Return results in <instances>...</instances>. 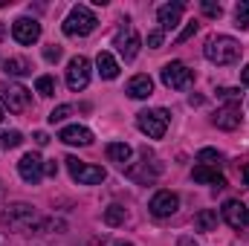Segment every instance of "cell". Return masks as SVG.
Instances as JSON below:
<instances>
[{
    "mask_svg": "<svg viewBox=\"0 0 249 246\" xmlns=\"http://www.w3.org/2000/svg\"><path fill=\"white\" fill-rule=\"evenodd\" d=\"M35 142H38V145H41V148H44V145H47V142H50V136H47V133H44V130H38V133H35Z\"/></svg>",
    "mask_w": 249,
    "mask_h": 246,
    "instance_id": "obj_35",
    "label": "cell"
},
{
    "mask_svg": "<svg viewBox=\"0 0 249 246\" xmlns=\"http://www.w3.org/2000/svg\"><path fill=\"white\" fill-rule=\"evenodd\" d=\"M44 58H47L50 64L58 61V58H61V47H55V44H53V47H47V50H44Z\"/></svg>",
    "mask_w": 249,
    "mask_h": 246,
    "instance_id": "obj_33",
    "label": "cell"
},
{
    "mask_svg": "<svg viewBox=\"0 0 249 246\" xmlns=\"http://www.w3.org/2000/svg\"><path fill=\"white\" fill-rule=\"evenodd\" d=\"M64 162H67L70 177H72L75 183H81V185H99V183H105V177H107V171H105V168L90 165V162H81L78 157H67Z\"/></svg>",
    "mask_w": 249,
    "mask_h": 246,
    "instance_id": "obj_4",
    "label": "cell"
},
{
    "mask_svg": "<svg viewBox=\"0 0 249 246\" xmlns=\"http://www.w3.org/2000/svg\"><path fill=\"white\" fill-rule=\"evenodd\" d=\"M214 124L220 130H235L241 124V105H226L214 113Z\"/></svg>",
    "mask_w": 249,
    "mask_h": 246,
    "instance_id": "obj_16",
    "label": "cell"
},
{
    "mask_svg": "<svg viewBox=\"0 0 249 246\" xmlns=\"http://www.w3.org/2000/svg\"><path fill=\"white\" fill-rule=\"evenodd\" d=\"M0 96H3V105L12 110V113H23L29 107V90L20 87V84H6L0 87Z\"/></svg>",
    "mask_w": 249,
    "mask_h": 246,
    "instance_id": "obj_10",
    "label": "cell"
},
{
    "mask_svg": "<svg viewBox=\"0 0 249 246\" xmlns=\"http://www.w3.org/2000/svg\"><path fill=\"white\" fill-rule=\"evenodd\" d=\"M235 20H238L235 26H241V29H247L249 26V3L247 0H241V3L235 6Z\"/></svg>",
    "mask_w": 249,
    "mask_h": 246,
    "instance_id": "obj_26",
    "label": "cell"
},
{
    "mask_svg": "<svg viewBox=\"0 0 249 246\" xmlns=\"http://www.w3.org/2000/svg\"><path fill=\"white\" fill-rule=\"evenodd\" d=\"M220 214H223V220L232 226V229H238V232H244L249 223V209L241 203V200H226L223 203V209H220Z\"/></svg>",
    "mask_w": 249,
    "mask_h": 246,
    "instance_id": "obj_11",
    "label": "cell"
},
{
    "mask_svg": "<svg viewBox=\"0 0 249 246\" xmlns=\"http://www.w3.org/2000/svg\"><path fill=\"white\" fill-rule=\"evenodd\" d=\"M3 70H6V75H26V72H32V67H29L26 58H6Z\"/></svg>",
    "mask_w": 249,
    "mask_h": 246,
    "instance_id": "obj_22",
    "label": "cell"
},
{
    "mask_svg": "<svg viewBox=\"0 0 249 246\" xmlns=\"http://www.w3.org/2000/svg\"><path fill=\"white\" fill-rule=\"evenodd\" d=\"M241 81H244V84L249 87V64L244 67V70H241Z\"/></svg>",
    "mask_w": 249,
    "mask_h": 246,
    "instance_id": "obj_37",
    "label": "cell"
},
{
    "mask_svg": "<svg viewBox=\"0 0 249 246\" xmlns=\"http://www.w3.org/2000/svg\"><path fill=\"white\" fill-rule=\"evenodd\" d=\"M162 41H165V32H162V29H157V32H151V35H148V47H151V50H160V47H162Z\"/></svg>",
    "mask_w": 249,
    "mask_h": 246,
    "instance_id": "obj_31",
    "label": "cell"
},
{
    "mask_svg": "<svg viewBox=\"0 0 249 246\" xmlns=\"http://www.w3.org/2000/svg\"><path fill=\"white\" fill-rule=\"evenodd\" d=\"M151 214L154 217H171L177 209H180V197L174 194V191H157L154 197H151Z\"/></svg>",
    "mask_w": 249,
    "mask_h": 246,
    "instance_id": "obj_12",
    "label": "cell"
},
{
    "mask_svg": "<svg viewBox=\"0 0 249 246\" xmlns=\"http://www.w3.org/2000/svg\"><path fill=\"white\" fill-rule=\"evenodd\" d=\"M194 81V72L188 70L183 61H171L162 67V84L171 90H186L188 84Z\"/></svg>",
    "mask_w": 249,
    "mask_h": 246,
    "instance_id": "obj_6",
    "label": "cell"
},
{
    "mask_svg": "<svg viewBox=\"0 0 249 246\" xmlns=\"http://www.w3.org/2000/svg\"><path fill=\"white\" fill-rule=\"evenodd\" d=\"M44 174L55 177V174H58V162H44Z\"/></svg>",
    "mask_w": 249,
    "mask_h": 246,
    "instance_id": "obj_34",
    "label": "cell"
},
{
    "mask_svg": "<svg viewBox=\"0 0 249 246\" xmlns=\"http://www.w3.org/2000/svg\"><path fill=\"white\" fill-rule=\"evenodd\" d=\"M197 159H200L203 165H217V162H220V154H217L214 148H203V151L197 154Z\"/></svg>",
    "mask_w": 249,
    "mask_h": 246,
    "instance_id": "obj_28",
    "label": "cell"
},
{
    "mask_svg": "<svg viewBox=\"0 0 249 246\" xmlns=\"http://www.w3.org/2000/svg\"><path fill=\"white\" fill-rule=\"evenodd\" d=\"M0 122H3V107H0Z\"/></svg>",
    "mask_w": 249,
    "mask_h": 246,
    "instance_id": "obj_40",
    "label": "cell"
},
{
    "mask_svg": "<svg viewBox=\"0 0 249 246\" xmlns=\"http://www.w3.org/2000/svg\"><path fill=\"white\" fill-rule=\"evenodd\" d=\"M217 96H220V99H226L229 105H241V96H244V93H241V90H235V87H220V90H217Z\"/></svg>",
    "mask_w": 249,
    "mask_h": 246,
    "instance_id": "obj_27",
    "label": "cell"
},
{
    "mask_svg": "<svg viewBox=\"0 0 249 246\" xmlns=\"http://www.w3.org/2000/svg\"><path fill=\"white\" fill-rule=\"evenodd\" d=\"M70 113H72V105H58V107H55V110H53V113H50L47 119H50L53 124H58V122H64V119H67Z\"/></svg>",
    "mask_w": 249,
    "mask_h": 246,
    "instance_id": "obj_29",
    "label": "cell"
},
{
    "mask_svg": "<svg viewBox=\"0 0 249 246\" xmlns=\"http://www.w3.org/2000/svg\"><path fill=\"white\" fill-rule=\"evenodd\" d=\"M58 139L67 142V145H93V133L84 127V124H70V127H64L61 133H58Z\"/></svg>",
    "mask_w": 249,
    "mask_h": 246,
    "instance_id": "obj_15",
    "label": "cell"
},
{
    "mask_svg": "<svg viewBox=\"0 0 249 246\" xmlns=\"http://www.w3.org/2000/svg\"><path fill=\"white\" fill-rule=\"evenodd\" d=\"M191 177H194L197 183H209V185H217V188H223V185H226L223 174H220L217 168H209V165H197V168L191 171Z\"/></svg>",
    "mask_w": 249,
    "mask_h": 246,
    "instance_id": "obj_18",
    "label": "cell"
},
{
    "mask_svg": "<svg viewBox=\"0 0 249 246\" xmlns=\"http://www.w3.org/2000/svg\"><path fill=\"white\" fill-rule=\"evenodd\" d=\"M107 157H110V162H116L119 168H127V162H130V157H133V148L124 145V142H110V145H107Z\"/></svg>",
    "mask_w": 249,
    "mask_h": 246,
    "instance_id": "obj_19",
    "label": "cell"
},
{
    "mask_svg": "<svg viewBox=\"0 0 249 246\" xmlns=\"http://www.w3.org/2000/svg\"><path fill=\"white\" fill-rule=\"evenodd\" d=\"M124 206H119V203H113V206H107L105 209V223L107 226H119V223H124Z\"/></svg>",
    "mask_w": 249,
    "mask_h": 246,
    "instance_id": "obj_23",
    "label": "cell"
},
{
    "mask_svg": "<svg viewBox=\"0 0 249 246\" xmlns=\"http://www.w3.org/2000/svg\"><path fill=\"white\" fill-rule=\"evenodd\" d=\"M96 67H99V75H102V78H107V81H113V78L119 75V61H116L110 53H99Z\"/></svg>",
    "mask_w": 249,
    "mask_h": 246,
    "instance_id": "obj_20",
    "label": "cell"
},
{
    "mask_svg": "<svg viewBox=\"0 0 249 246\" xmlns=\"http://www.w3.org/2000/svg\"><path fill=\"white\" fill-rule=\"evenodd\" d=\"M194 32H197V23L191 20V23H188L186 29H183L180 35H177V44H186V41H188V38H191V35H194Z\"/></svg>",
    "mask_w": 249,
    "mask_h": 246,
    "instance_id": "obj_32",
    "label": "cell"
},
{
    "mask_svg": "<svg viewBox=\"0 0 249 246\" xmlns=\"http://www.w3.org/2000/svg\"><path fill=\"white\" fill-rule=\"evenodd\" d=\"M3 223H6L12 232L26 235V232H41L44 217H41V214L35 211V206H29V203H12V206H6V211H3Z\"/></svg>",
    "mask_w": 249,
    "mask_h": 246,
    "instance_id": "obj_1",
    "label": "cell"
},
{
    "mask_svg": "<svg viewBox=\"0 0 249 246\" xmlns=\"http://www.w3.org/2000/svg\"><path fill=\"white\" fill-rule=\"evenodd\" d=\"M241 180H244V185H249V162L241 168Z\"/></svg>",
    "mask_w": 249,
    "mask_h": 246,
    "instance_id": "obj_36",
    "label": "cell"
},
{
    "mask_svg": "<svg viewBox=\"0 0 249 246\" xmlns=\"http://www.w3.org/2000/svg\"><path fill=\"white\" fill-rule=\"evenodd\" d=\"M214 226H217V211H212V209H203L194 217V229L197 232H214Z\"/></svg>",
    "mask_w": 249,
    "mask_h": 246,
    "instance_id": "obj_21",
    "label": "cell"
},
{
    "mask_svg": "<svg viewBox=\"0 0 249 246\" xmlns=\"http://www.w3.org/2000/svg\"><path fill=\"white\" fill-rule=\"evenodd\" d=\"M113 47L119 50V55H122L124 61H133L136 55H139V47H142V41H139V32L133 29V26H124L116 32V38H113Z\"/></svg>",
    "mask_w": 249,
    "mask_h": 246,
    "instance_id": "obj_8",
    "label": "cell"
},
{
    "mask_svg": "<svg viewBox=\"0 0 249 246\" xmlns=\"http://www.w3.org/2000/svg\"><path fill=\"white\" fill-rule=\"evenodd\" d=\"M136 127H139L145 136H151V139H162L165 130H168V113H165L162 107L142 110V113H136Z\"/></svg>",
    "mask_w": 249,
    "mask_h": 246,
    "instance_id": "obj_5",
    "label": "cell"
},
{
    "mask_svg": "<svg viewBox=\"0 0 249 246\" xmlns=\"http://www.w3.org/2000/svg\"><path fill=\"white\" fill-rule=\"evenodd\" d=\"M96 15L87 9V6H72L70 9V15H67V20H64V35H70V38H84V35H90L93 29H96Z\"/></svg>",
    "mask_w": 249,
    "mask_h": 246,
    "instance_id": "obj_3",
    "label": "cell"
},
{
    "mask_svg": "<svg viewBox=\"0 0 249 246\" xmlns=\"http://www.w3.org/2000/svg\"><path fill=\"white\" fill-rule=\"evenodd\" d=\"M12 38H15L18 44L29 47V44H35V41L41 38V23H38L35 18H18V20L12 23Z\"/></svg>",
    "mask_w": 249,
    "mask_h": 246,
    "instance_id": "obj_9",
    "label": "cell"
},
{
    "mask_svg": "<svg viewBox=\"0 0 249 246\" xmlns=\"http://www.w3.org/2000/svg\"><path fill=\"white\" fill-rule=\"evenodd\" d=\"M119 246H133V244H119Z\"/></svg>",
    "mask_w": 249,
    "mask_h": 246,
    "instance_id": "obj_41",
    "label": "cell"
},
{
    "mask_svg": "<svg viewBox=\"0 0 249 246\" xmlns=\"http://www.w3.org/2000/svg\"><path fill=\"white\" fill-rule=\"evenodd\" d=\"M3 35H6V29H3V26H0V38H3Z\"/></svg>",
    "mask_w": 249,
    "mask_h": 246,
    "instance_id": "obj_39",
    "label": "cell"
},
{
    "mask_svg": "<svg viewBox=\"0 0 249 246\" xmlns=\"http://www.w3.org/2000/svg\"><path fill=\"white\" fill-rule=\"evenodd\" d=\"M177 246H197V244H194L191 238H180V241H177Z\"/></svg>",
    "mask_w": 249,
    "mask_h": 246,
    "instance_id": "obj_38",
    "label": "cell"
},
{
    "mask_svg": "<svg viewBox=\"0 0 249 246\" xmlns=\"http://www.w3.org/2000/svg\"><path fill=\"white\" fill-rule=\"evenodd\" d=\"M18 171H20V177L26 180V183H41V177H44V159L38 157V154H26V157H20V162H18Z\"/></svg>",
    "mask_w": 249,
    "mask_h": 246,
    "instance_id": "obj_13",
    "label": "cell"
},
{
    "mask_svg": "<svg viewBox=\"0 0 249 246\" xmlns=\"http://www.w3.org/2000/svg\"><path fill=\"white\" fill-rule=\"evenodd\" d=\"M241 44L235 41V38H229V35H217V38H209L206 41V58L212 64H220V67H226V64H235L241 58Z\"/></svg>",
    "mask_w": 249,
    "mask_h": 246,
    "instance_id": "obj_2",
    "label": "cell"
},
{
    "mask_svg": "<svg viewBox=\"0 0 249 246\" xmlns=\"http://www.w3.org/2000/svg\"><path fill=\"white\" fill-rule=\"evenodd\" d=\"M183 9H186V3H165V6H160V12H157L160 29H162V32L174 29V26L180 23V18H183Z\"/></svg>",
    "mask_w": 249,
    "mask_h": 246,
    "instance_id": "obj_14",
    "label": "cell"
},
{
    "mask_svg": "<svg viewBox=\"0 0 249 246\" xmlns=\"http://www.w3.org/2000/svg\"><path fill=\"white\" fill-rule=\"evenodd\" d=\"M151 93H154V81H151V75L139 72V75H133V78L127 81V96H130V99H148Z\"/></svg>",
    "mask_w": 249,
    "mask_h": 246,
    "instance_id": "obj_17",
    "label": "cell"
},
{
    "mask_svg": "<svg viewBox=\"0 0 249 246\" xmlns=\"http://www.w3.org/2000/svg\"><path fill=\"white\" fill-rule=\"evenodd\" d=\"M90 84V61L84 58V55H75L70 67H67V87L72 90V93H78V90H84Z\"/></svg>",
    "mask_w": 249,
    "mask_h": 246,
    "instance_id": "obj_7",
    "label": "cell"
},
{
    "mask_svg": "<svg viewBox=\"0 0 249 246\" xmlns=\"http://www.w3.org/2000/svg\"><path fill=\"white\" fill-rule=\"evenodd\" d=\"M203 12H206L209 18H220V15H223V6L214 3V0H203Z\"/></svg>",
    "mask_w": 249,
    "mask_h": 246,
    "instance_id": "obj_30",
    "label": "cell"
},
{
    "mask_svg": "<svg viewBox=\"0 0 249 246\" xmlns=\"http://www.w3.org/2000/svg\"><path fill=\"white\" fill-rule=\"evenodd\" d=\"M35 90H38L41 96H47V99L55 96V78H53V75H41V78L35 81Z\"/></svg>",
    "mask_w": 249,
    "mask_h": 246,
    "instance_id": "obj_24",
    "label": "cell"
},
{
    "mask_svg": "<svg viewBox=\"0 0 249 246\" xmlns=\"http://www.w3.org/2000/svg\"><path fill=\"white\" fill-rule=\"evenodd\" d=\"M20 142H23L20 130H3V133H0V145H3L6 151H9V148H18Z\"/></svg>",
    "mask_w": 249,
    "mask_h": 246,
    "instance_id": "obj_25",
    "label": "cell"
}]
</instances>
